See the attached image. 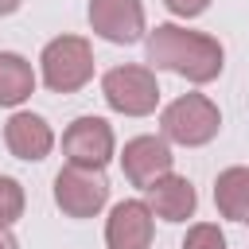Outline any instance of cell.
<instances>
[{
  "instance_id": "1",
  "label": "cell",
  "mask_w": 249,
  "mask_h": 249,
  "mask_svg": "<svg viewBox=\"0 0 249 249\" xmlns=\"http://www.w3.org/2000/svg\"><path fill=\"white\" fill-rule=\"evenodd\" d=\"M148 62L156 70H171L195 86H206L222 74L226 51L206 31H187L179 23H156V31L148 35Z\"/></svg>"
},
{
  "instance_id": "2",
  "label": "cell",
  "mask_w": 249,
  "mask_h": 249,
  "mask_svg": "<svg viewBox=\"0 0 249 249\" xmlns=\"http://www.w3.org/2000/svg\"><path fill=\"white\" fill-rule=\"evenodd\" d=\"M160 128H163V140H171V144L202 148V144H210V140L218 136L222 113H218V105H214L206 93H183V97H175L171 105H163Z\"/></svg>"
},
{
  "instance_id": "3",
  "label": "cell",
  "mask_w": 249,
  "mask_h": 249,
  "mask_svg": "<svg viewBox=\"0 0 249 249\" xmlns=\"http://www.w3.org/2000/svg\"><path fill=\"white\" fill-rule=\"evenodd\" d=\"M43 86L51 93H74L93 78V47L82 35H58L39 54Z\"/></svg>"
},
{
  "instance_id": "4",
  "label": "cell",
  "mask_w": 249,
  "mask_h": 249,
  "mask_svg": "<svg viewBox=\"0 0 249 249\" xmlns=\"http://www.w3.org/2000/svg\"><path fill=\"white\" fill-rule=\"evenodd\" d=\"M101 97L113 113L148 117L160 105V82L148 66H113L101 78Z\"/></svg>"
},
{
  "instance_id": "5",
  "label": "cell",
  "mask_w": 249,
  "mask_h": 249,
  "mask_svg": "<svg viewBox=\"0 0 249 249\" xmlns=\"http://www.w3.org/2000/svg\"><path fill=\"white\" fill-rule=\"evenodd\" d=\"M54 202H58V210L66 218H93L109 202V179L101 171L66 163L54 175Z\"/></svg>"
},
{
  "instance_id": "6",
  "label": "cell",
  "mask_w": 249,
  "mask_h": 249,
  "mask_svg": "<svg viewBox=\"0 0 249 249\" xmlns=\"http://www.w3.org/2000/svg\"><path fill=\"white\" fill-rule=\"evenodd\" d=\"M113 152H117V136H113V124L105 117H78L62 132V156L74 167L105 171V163L113 160Z\"/></svg>"
},
{
  "instance_id": "7",
  "label": "cell",
  "mask_w": 249,
  "mask_h": 249,
  "mask_svg": "<svg viewBox=\"0 0 249 249\" xmlns=\"http://www.w3.org/2000/svg\"><path fill=\"white\" fill-rule=\"evenodd\" d=\"M156 233V214L144 198H124L105 218V245L109 249H148Z\"/></svg>"
},
{
  "instance_id": "8",
  "label": "cell",
  "mask_w": 249,
  "mask_h": 249,
  "mask_svg": "<svg viewBox=\"0 0 249 249\" xmlns=\"http://www.w3.org/2000/svg\"><path fill=\"white\" fill-rule=\"evenodd\" d=\"M89 27L105 43L128 47L144 35V4L140 0H89Z\"/></svg>"
},
{
  "instance_id": "9",
  "label": "cell",
  "mask_w": 249,
  "mask_h": 249,
  "mask_svg": "<svg viewBox=\"0 0 249 249\" xmlns=\"http://www.w3.org/2000/svg\"><path fill=\"white\" fill-rule=\"evenodd\" d=\"M171 163H175V156H171V148H167L163 136H132V140L124 144V152H121V171H124V179H128L132 187H144V191H148L156 179L171 175Z\"/></svg>"
},
{
  "instance_id": "10",
  "label": "cell",
  "mask_w": 249,
  "mask_h": 249,
  "mask_svg": "<svg viewBox=\"0 0 249 249\" xmlns=\"http://www.w3.org/2000/svg\"><path fill=\"white\" fill-rule=\"evenodd\" d=\"M4 144L16 160H27V163H39L51 156L54 148V132L51 124L39 117V113H27V109H16L4 124Z\"/></svg>"
},
{
  "instance_id": "11",
  "label": "cell",
  "mask_w": 249,
  "mask_h": 249,
  "mask_svg": "<svg viewBox=\"0 0 249 249\" xmlns=\"http://www.w3.org/2000/svg\"><path fill=\"white\" fill-rule=\"evenodd\" d=\"M148 206L163 222H187L195 214V206H198V195H195L191 179H183V175L171 171V175H163V179H156L148 187Z\"/></svg>"
},
{
  "instance_id": "12",
  "label": "cell",
  "mask_w": 249,
  "mask_h": 249,
  "mask_svg": "<svg viewBox=\"0 0 249 249\" xmlns=\"http://www.w3.org/2000/svg\"><path fill=\"white\" fill-rule=\"evenodd\" d=\"M214 206L230 222H249V167H226L214 179Z\"/></svg>"
},
{
  "instance_id": "13",
  "label": "cell",
  "mask_w": 249,
  "mask_h": 249,
  "mask_svg": "<svg viewBox=\"0 0 249 249\" xmlns=\"http://www.w3.org/2000/svg\"><path fill=\"white\" fill-rule=\"evenodd\" d=\"M35 93V70L23 54L16 51H0V105L16 109Z\"/></svg>"
},
{
  "instance_id": "14",
  "label": "cell",
  "mask_w": 249,
  "mask_h": 249,
  "mask_svg": "<svg viewBox=\"0 0 249 249\" xmlns=\"http://www.w3.org/2000/svg\"><path fill=\"white\" fill-rule=\"evenodd\" d=\"M23 187L12 175H0V226H12L23 218Z\"/></svg>"
},
{
  "instance_id": "15",
  "label": "cell",
  "mask_w": 249,
  "mask_h": 249,
  "mask_svg": "<svg viewBox=\"0 0 249 249\" xmlns=\"http://www.w3.org/2000/svg\"><path fill=\"white\" fill-rule=\"evenodd\" d=\"M183 249H226V233L214 222H195L183 237Z\"/></svg>"
},
{
  "instance_id": "16",
  "label": "cell",
  "mask_w": 249,
  "mask_h": 249,
  "mask_svg": "<svg viewBox=\"0 0 249 249\" xmlns=\"http://www.w3.org/2000/svg\"><path fill=\"white\" fill-rule=\"evenodd\" d=\"M163 8H167L171 16H183V19H195V16H202V12L210 8V0H163Z\"/></svg>"
},
{
  "instance_id": "17",
  "label": "cell",
  "mask_w": 249,
  "mask_h": 249,
  "mask_svg": "<svg viewBox=\"0 0 249 249\" xmlns=\"http://www.w3.org/2000/svg\"><path fill=\"white\" fill-rule=\"evenodd\" d=\"M0 249H19V241H16V233L8 226H0Z\"/></svg>"
},
{
  "instance_id": "18",
  "label": "cell",
  "mask_w": 249,
  "mask_h": 249,
  "mask_svg": "<svg viewBox=\"0 0 249 249\" xmlns=\"http://www.w3.org/2000/svg\"><path fill=\"white\" fill-rule=\"evenodd\" d=\"M19 4H23V0H0V16H12Z\"/></svg>"
}]
</instances>
